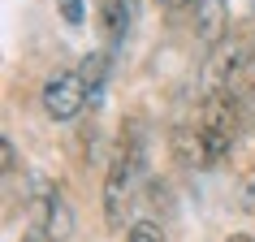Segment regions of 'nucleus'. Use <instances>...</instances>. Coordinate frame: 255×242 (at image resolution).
<instances>
[{
    "label": "nucleus",
    "instance_id": "nucleus-2",
    "mask_svg": "<svg viewBox=\"0 0 255 242\" xmlns=\"http://www.w3.org/2000/svg\"><path fill=\"white\" fill-rule=\"evenodd\" d=\"M138 169H143V130H138V121H130L121 130V143L113 151V160H108V177H104V221H108V229L126 225Z\"/></svg>",
    "mask_w": 255,
    "mask_h": 242
},
{
    "label": "nucleus",
    "instance_id": "nucleus-6",
    "mask_svg": "<svg viewBox=\"0 0 255 242\" xmlns=\"http://www.w3.org/2000/svg\"><path fill=\"white\" fill-rule=\"evenodd\" d=\"M95 13H100V30H104V43L108 52L126 43L130 35V22H134V9H130V0H95Z\"/></svg>",
    "mask_w": 255,
    "mask_h": 242
},
{
    "label": "nucleus",
    "instance_id": "nucleus-1",
    "mask_svg": "<svg viewBox=\"0 0 255 242\" xmlns=\"http://www.w3.org/2000/svg\"><path fill=\"white\" fill-rule=\"evenodd\" d=\"M238 121H242V113H238L234 95H208L199 121L186 125V130H177V147H182V156L195 169H216L229 156V147H234Z\"/></svg>",
    "mask_w": 255,
    "mask_h": 242
},
{
    "label": "nucleus",
    "instance_id": "nucleus-7",
    "mask_svg": "<svg viewBox=\"0 0 255 242\" xmlns=\"http://www.w3.org/2000/svg\"><path fill=\"white\" fill-rule=\"evenodd\" d=\"M195 4H199V9H195V17H199V22H195V30H199V39L203 43H221L225 39V30H229V17H225V0H195Z\"/></svg>",
    "mask_w": 255,
    "mask_h": 242
},
{
    "label": "nucleus",
    "instance_id": "nucleus-5",
    "mask_svg": "<svg viewBox=\"0 0 255 242\" xmlns=\"http://www.w3.org/2000/svg\"><path fill=\"white\" fill-rule=\"evenodd\" d=\"M39 229H48L56 242L69 238V229H74V212H69L65 195L56 186H43L39 190Z\"/></svg>",
    "mask_w": 255,
    "mask_h": 242
},
{
    "label": "nucleus",
    "instance_id": "nucleus-14",
    "mask_svg": "<svg viewBox=\"0 0 255 242\" xmlns=\"http://www.w3.org/2000/svg\"><path fill=\"white\" fill-rule=\"evenodd\" d=\"M229 242H255V238H247V234H234V238H229Z\"/></svg>",
    "mask_w": 255,
    "mask_h": 242
},
{
    "label": "nucleus",
    "instance_id": "nucleus-8",
    "mask_svg": "<svg viewBox=\"0 0 255 242\" xmlns=\"http://www.w3.org/2000/svg\"><path fill=\"white\" fill-rule=\"evenodd\" d=\"M108 65H113V52H108V48H104V52H91V56H87V61L78 65V74H82V82H87L91 100L100 95V87L108 82Z\"/></svg>",
    "mask_w": 255,
    "mask_h": 242
},
{
    "label": "nucleus",
    "instance_id": "nucleus-13",
    "mask_svg": "<svg viewBox=\"0 0 255 242\" xmlns=\"http://www.w3.org/2000/svg\"><path fill=\"white\" fill-rule=\"evenodd\" d=\"M164 9H182V4H190V0H160Z\"/></svg>",
    "mask_w": 255,
    "mask_h": 242
},
{
    "label": "nucleus",
    "instance_id": "nucleus-10",
    "mask_svg": "<svg viewBox=\"0 0 255 242\" xmlns=\"http://www.w3.org/2000/svg\"><path fill=\"white\" fill-rule=\"evenodd\" d=\"M61 17H65L69 26H82V17H87L82 0H61Z\"/></svg>",
    "mask_w": 255,
    "mask_h": 242
},
{
    "label": "nucleus",
    "instance_id": "nucleus-4",
    "mask_svg": "<svg viewBox=\"0 0 255 242\" xmlns=\"http://www.w3.org/2000/svg\"><path fill=\"white\" fill-rule=\"evenodd\" d=\"M247 65V43L242 39H221L208 56V69H203V87L208 95H234L238 91V74Z\"/></svg>",
    "mask_w": 255,
    "mask_h": 242
},
{
    "label": "nucleus",
    "instance_id": "nucleus-11",
    "mask_svg": "<svg viewBox=\"0 0 255 242\" xmlns=\"http://www.w3.org/2000/svg\"><path fill=\"white\" fill-rule=\"evenodd\" d=\"M0 151H4V173H13V164H17V151H13V143L4 138V143H0Z\"/></svg>",
    "mask_w": 255,
    "mask_h": 242
},
{
    "label": "nucleus",
    "instance_id": "nucleus-3",
    "mask_svg": "<svg viewBox=\"0 0 255 242\" xmlns=\"http://www.w3.org/2000/svg\"><path fill=\"white\" fill-rule=\"evenodd\" d=\"M87 100H91V91H87L78 69H61L43 82V113L52 121H74L87 108Z\"/></svg>",
    "mask_w": 255,
    "mask_h": 242
},
{
    "label": "nucleus",
    "instance_id": "nucleus-12",
    "mask_svg": "<svg viewBox=\"0 0 255 242\" xmlns=\"http://www.w3.org/2000/svg\"><path fill=\"white\" fill-rule=\"evenodd\" d=\"M22 242H56V238L48 234V229H26V234H22Z\"/></svg>",
    "mask_w": 255,
    "mask_h": 242
},
{
    "label": "nucleus",
    "instance_id": "nucleus-9",
    "mask_svg": "<svg viewBox=\"0 0 255 242\" xmlns=\"http://www.w3.org/2000/svg\"><path fill=\"white\" fill-rule=\"evenodd\" d=\"M126 242H169V238H164V229L156 221H138V225H130Z\"/></svg>",
    "mask_w": 255,
    "mask_h": 242
}]
</instances>
